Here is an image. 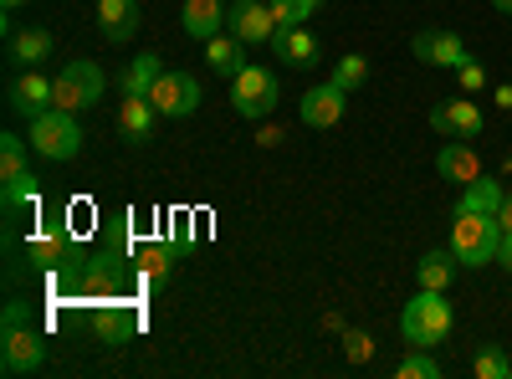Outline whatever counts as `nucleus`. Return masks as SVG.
I'll return each mask as SVG.
<instances>
[{
  "label": "nucleus",
  "instance_id": "1",
  "mask_svg": "<svg viewBox=\"0 0 512 379\" xmlns=\"http://www.w3.org/2000/svg\"><path fill=\"white\" fill-rule=\"evenodd\" d=\"M451 251L461 267H487L502 257V226L497 216H482V210H456L451 216Z\"/></svg>",
  "mask_w": 512,
  "mask_h": 379
},
{
  "label": "nucleus",
  "instance_id": "2",
  "mask_svg": "<svg viewBox=\"0 0 512 379\" xmlns=\"http://www.w3.org/2000/svg\"><path fill=\"white\" fill-rule=\"evenodd\" d=\"M47 359V344H41V328L31 323L26 303L6 308V323H0V369L6 374H31Z\"/></svg>",
  "mask_w": 512,
  "mask_h": 379
},
{
  "label": "nucleus",
  "instance_id": "3",
  "mask_svg": "<svg viewBox=\"0 0 512 379\" xmlns=\"http://www.w3.org/2000/svg\"><path fill=\"white\" fill-rule=\"evenodd\" d=\"M451 303H446V292H431V287H420V298L415 303H405V313H400V333L415 344V349H431V344H441L446 333H451Z\"/></svg>",
  "mask_w": 512,
  "mask_h": 379
},
{
  "label": "nucleus",
  "instance_id": "4",
  "mask_svg": "<svg viewBox=\"0 0 512 379\" xmlns=\"http://www.w3.org/2000/svg\"><path fill=\"white\" fill-rule=\"evenodd\" d=\"M108 88V77L98 62H67L57 77H52V108L62 113H82V108H93Z\"/></svg>",
  "mask_w": 512,
  "mask_h": 379
},
{
  "label": "nucleus",
  "instance_id": "5",
  "mask_svg": "<svg viewBox=\"0 0 512 379\" xmlns=\"http://www.w3.org/2000/svg\"><path fill=\"white\" fill-rule=\"evenodd\" d=\"M31 149L41 159H77L82 154V129H77V113H62V108H47L41 118H31Z\"/></svg>",
  "mask_w": 512,
  "mask_h": 379
},
{
  "label": "nucleus",
  "instance_id": "6",
  "mask_svg": "<svg viewBox=\"0 0 512 379\" xmlns=\"http://www.w3.org/2000/svg\"><path fill=\"white\" fill-rule=\"evenodd\" d=\"M231 108L241 118H267L277 113V72L262 67V62H246L236 77H231Z\"/></svg>",
  "mask_w": 512,
  "mask_h": 379
},
{
  "label": "nucleus",
  "instance_id": "7",
  "mask_svg": "<svg viewBox=\"0 0 512 379\" xmlns=\"http://www.w3.org/2000/svg\"><path fill=\"white\" fill-rule=\"evenodd\" d=\"M200 82H195V72H169L164 67V77L154 82V93H149V103L159 108V118H190L195 108H200Z\"/></svg>",
  "mask_w": 512,
  "mask_h": 379
},
{
  "label": "nucleus",
  "instance_id": "8",
  "mask_svg": "<svg viewBox=\"0 0 512 379\" xmlns=\"http://www.w3.org/2000/svg\"><path fill=\"white\" fill-rule=\"evenodd\" d=\"M226 26L236 41H246V47H262V41H272L277 31V16L272 6H262V0H236V6L226 11Z\"/></svg>",
  "mask_w": 512,
  "mask_h": 379
},
{
  "label": "nucleus",
  "instance_id": "9",
  "mask_svg": "<svg viewBox=\"0 0 512 379\" xmlns=\"http://www.w3.org/2000/svg\"><path fill=\"white\" fill-rule=\"evenodd\" d=\"M344 108H349V88H338V82H323V88H308L303 93V123L308 129H333L338 118H344Z\"/></svg>",
  "mask_w": 512,
  "mask_h": 379
},
{
  "label": "nucleus",
  "instance_id": "10",
  "mask_svg": "<svg viewBox=\"0 0 512 379\" xmlns=\"http://www.w3.org/2000/svg\"><path fill=\"white\" fill-rule=\"evenodd\" d=\"M431 129L441 139H477L482 134V108L472 98H451L446 108H431Z\"/></svg>",
  "mask_w": 512,
  "mask_h": 379
},
{
  "label": "nucleus",
  "instance_id": "11",
  "mask_svg": "<svg viewBox=\"0 0 512 379\" xmlns=\"http://www.w3.org/2000/svg\"><path fill=\"white\" fill-rule=\"evenodd\" d=\"M415 57L425 62V67H461L466 62V41L456 36V31H420L415 36Z\"/></svg>",
  "mask_w": 512,
  "mask_h": 379
},
{
  "label": "nucleus",
  "instance_id": "12",
  "mask_svg": "<svg viewBox=\"0 0 512 379\" xmlns=\"http://www.w3.org/2000/svg\"><path fill=\"white\" fill-rule=\"evenodd\" d=\"M11 108L21 113V118H41L52 108V77H41L36 67H26L16 82H11Z\"/></svg>",
  "mask_w": 512,
  "mask_h": 379
},
{
  "label": "nucleus",
  "instance_id": "13",
  "mask_svg": "<svg viewBox=\"0 0 512 379\" xmlns=\"http://www.w3.org/2000/svg\"><path fill=\"white\" fill-rule=\"evenodd\" d=\"M436 170H441V180H451V185H472V180H482V159L472 154V144L466 139H451V144H441V154H436Z\"/></svg>",
  "mask_w": 512,
  "mask_h": 379
},
{
  "label": "nucleus",
  "instance_id": "14",
  "mask_svg": "<svg viewBox=\"0 0 512 379\" xmlns=\"http://www.w3.org/2000/svg\"><path fill=\"white\" fill-rule=\"evenodd\" d=\"M272 57H282L287 67H313L318 62V41H313V31H303V26H292V31H272Z\"/></svg>",
  "mask_w": 512,
  "mask_h": 379
},
{
  "label": "nucleus",
  "instance_id": "15",
  "mask_svg": "<svg viewBox=\"0 0 512 379\" xmlns=\"http://www.w3.org/2000/svg\"><path fill=\"white\" fill-rule=\"evenodd\" d=\"M98 31L108 41H128L139 31V0H98Z\"/></svg>",
  "mask_w": 512,
  "mask_h": 379
},
{
  "label": "nucleus",
  "instance_id": "16",
  "mask_svg": "<svg viewBox=\"0 0 512 379\" xmlns=\"http://www.w3.org/2000/svg\"><path fill=\"white\" fill-rule=\"evenodd\" d=\"M226 0H185V31L195 36V41H210V36H221V26H226Z\"/></svg>",
  "mask_w": 512,
  "mask_h": 379
},
{
  "label": "nucleus",
  "instance_id": "17",
  "mask_svg": "<svg viewBox=\"0 0 512 379\" xmlns=\"http://www.w3.org/2000/svg\"><path fill=\"white\" fill-rule=\"evenodd\" d=\"M154 103L149 98H123V108H118V129H123V139L128 144H149L154 139Z\"/></svg>",
  "mask_w": 512,
  "mask_h": 379
},
{
  "label": "nucleus",
  "instance_id": "18",
  "mask_svg": "<svg viewBox=\"0 0 512 379\" xmlns=\"http://www.w3.org/2000/svg\"><path fill=\"white\" fill-rule=\"evenodd\" d=\"M159 77H164V62H159L154 52H144V57L128 62V72L118 77V88H123V98H149Z\"/></svg>",
  "mask_w": 512,
  "mask_h": 379
},
{
  "label": "nucleus",
  "instance_id": "19",
  "mask_svg": "<svg viewBox=\"0 0 512 379\" xmlns=\"http://www.w3.org/2000/svg\"><path fill=\"white\" fill-rule=\"evenodd\" d=\"M47 57H52V31H41V26L11 31V62L16 67H41Z\"/></svg>",
  "mask_w": 512,
  "mask_h": 379
},
{
  "label": "nucleus",
  "instance_id": "20",
  "mask_svg": "<svg viewBox=\"0 0 512 379\" xmlns=\"http://www.w3.org/2000/svg\"><path fill=\"white\" fill-rule=\"evenodd\" d=\"M456 251H425L420 257V267H415V277H420V287H431V292H446L451 287V277H456Z\"/></svg>",
  "mask_w": 512,
  "mask_h": 379
},
{
  "label": "nucleus",
  "instance_id": "21",
  "mask_svg": "<svg viewBox=\"0 0 512 379\" xmlns=\"http://www.w3.org/2000/svg\"><path fill=\"white\" fill-rule=\"evenodd\" d=\"M246 41H236V36H210L205 41V57H210V67H216L221 77H236L241 67H246Z\"/></svg>",
  "mask_w": 512,
  "mask_h": 379
},
{
  "label": "nucleus",
  "instance_id": "22",
  "mask_svg": "<svg viewBox=\"0 0 512 379\" xmlns=\"http://www.w3.org/2000/svg\"><path fill=\"white\" fill-rule=\"evenodd\" d=\"M502 195H507V190H502L497 180H487V175H482V180L466 185V195H461V205H456V210H482V216H497V210H502Z\"/></svg>",
  "mask_w": 512,
  "mask_h": 379
},
{
  "label": "nucleus",
  "instance_id": "23",
  "mask_svg": "<svg viewBox=\"0 0 512 379\" xmlns=\"http://www.w3.org/2000/svg\"><path fill=\"white\" fill-rule=\"evenodd\" d=\"M21 175H26V139L0 134V185H6V180H21Z\"/></svg>",
  "mask_w": 512,
  "mask_h": 379
},
{
  "label": "nucleus",
  "instance_id": "24",
  "mask_svg": "<svg viewBox=\"0 0 512 379\" xmlns=\"http://www.w3.org/2000/svg\"><path fill=\"white\" fill-rule=\"evenodd\" d=\"M323 6V0H272V16H277V31H292V26H303L313 11Z\"/></svg>",
  "mask_w": 512,
  "mask_h": 379
},
{
  "label": "nucleus",
  "instance_id": "25",
  "mask_svg": "<svg viewBox=\"0 0 512 379\" xmlns=\"http://www.w3.org/2000/svg\"><path fill=\"white\" fill-rule=\"evenodd\" d=\"M395 379H441V364L420 349V354H410V359L395 364Z\"/></svg>",
  "mask_w": 512,
  "mask_h": 379
},
{
  "label": "nucleus",
  "instance_id": "26",
  "mask_svg": "<svg viewBox=\"0 0 512 379\" xmlns=\"http://www.w3.org/2000/svg\"><path fill=\"white\" fill-rule=\"evenodd\" d=\"M21 205H36V175L31 170L21 180H6V216H16Z\"/></svg>",
  "mask_w": 512,
  "mask_h": 379
},
{
  "label": "nucleus",
  "instance_id": "27",
  "mask_svg": "<svg viewBox=\"0 0 512 379\" xmlns=\"http://www.w3.org/2000/svg\"><path fill=\"white\" fill-rule=\"evenodd\" d=\"M364 77H369V62H364L359 52H354V57H338V67H333V82H338V88H349V93H354Z\"/></svg>",
  "mask_w": 512,
  "mask_h": 379
},
{
  "label": "nucleus",
  "instance_id": "28",
  "mask_svg": "<svg viewBox=\"0 0 512 379\" xmlns=\"http://www.w3.org/2000/svg\"><path fill=\"white\" fill-rule=\"evenodd\" d=\"M472 369H477V379H512V364H507L502 349H482Z\"/></svg>",
  "mask_w": 512,
  "mask_h": 379
},
{
  "label": "nucleus",
  "instance_id": "29",
  "mask_svg": "<svg viewBox=\"0 0 512 379\" xmlns=\"http://www.w3.org/2000/svg\"><path fill=\"white\" fill-rule=\"evenodd\" d=\"M456 82H461V93H482V88H487V67H482L477 57H466V62L456 67Z\"/></svg>",
  "mask_w": 512,
  "mask_h": 379
},
{
  "label": "nucleus",
  "instance_id": "30",
  "mask_svg": "<svg viewBox=\"0 0 512 379\" xmlns=\"http://www.w3.org/2000/svg\"><path fill=\"white\" fill-rule=\"evenodd\" d=\"M164 272H169V251L159 246V251H149V262H144V277H149V282H164Z\"/></svg>",
  "mask_w": 512,
  "mask_h": 379
},
{
  "label": "nucleus",
  "instance_id": "31",
  "mask_svg": "<svg viewBox=\"0 0 512 379\" xmlns=\"http://www.w3.org/2000/svg\"><path fill=\"white\" fill-rule=\"evenodd\" d=\"M98 333L103 339H118V333H128V318L123 313H98Z\"/></svg>",
  "mask_w": 512,
  "mask_h": 379
},
{
  "label": "nucleus",
  "instance_id": "32",
  "mask_svg": "<svg viewBox=\"0 0 512 379\" xmlns=\"http://www.w3.org/2000/svg\"><path fill=\"white\" fill-rule=\"evenodd\" d=\"M369 354H374V339H369V333H349V359L364 364Z\"/></svg>",
  "mask_w": 512,
  "mask_h": 379
},
{
  "label": "nucleus",
  "instance_id": "33",
  "mask_svg": "<svg viewBox=\"0 0 512 379\" xmlns=\"http://www.w3.org/2000/svg\"><path fill=\"white\" fill-rule=\"evenodd\" d=\"M497 226H502V236H512V195H502V210H497Z\"/></svg>",
  "mask_w": 512,
  "mask_h": 379
},
{
  "label": "nucleus",
  "instance_id": "34",
  "mask_svg": "<svg viewBox=\"0 0 512 379\" xmlns=\"http://www.w3.org/2000/svg\"><path fill=\"white\" fill-rule=\"evenodd\" d=\"M256 144H262V149H272V144H282V129H262V134H256Z\"/></svg>",
  "mask_w": 512,
  "mask_h": 379
},
{
  "label": "nucleus",
  "instance_id": "35",
  "mask_svg": "<svg viewBox=\"0 0 512 379\" xmlns=\"http://www.w3.org/2000/svg\"><path fill=\"white\" fill-rule=\"evenodd\" d=\"M497 103H502V108H512V82H507V88H497Z\"/></svg>",
  "mask_w": 512,
  "mask_h": 379
},
{
  "label": "nucleus",
  "instance_id": "36",
  "mask_svg": "<svg viewBox=\"0 0 512 379\" xmlns=\"http://www.w3.org/2000/svg\"><path fill=\"white\" fill-rule=\"evenodd\" d=\"M502 262L512 267V236H502Z\"/></svg>",
  "mask_w": 512,
  "mask_h": 379
},
{
  "label": "nucleus",
  "instance_id": "37",
  "mask_svg": "<svg viewBox=\"0 0 512 379\" xmlns=\"http://www.w3.org/2000/svg\"><path fill=\"white\" fill-rule=\"evenodd\" d=\"M492 6H497V11H507V16H512V0H492Z\"/></svg>",
  "mask_w": 512,
  "mask_h": 379
},
{
  "label": "nucleus",
  "instance_id": "38",
  "mask_svg": "<svg viewBox=\"0 0 512 379\" xmlns=\"http://www.w3.org/2000/svg\"><path fill=\"white\" fill-rule=\"evenodd\" d=\"M0 6H6V11H16V6H26V0H0Z\"/></svg>",
  "mask_w": 512,
  "mask_h": 379
}]
</instances>
